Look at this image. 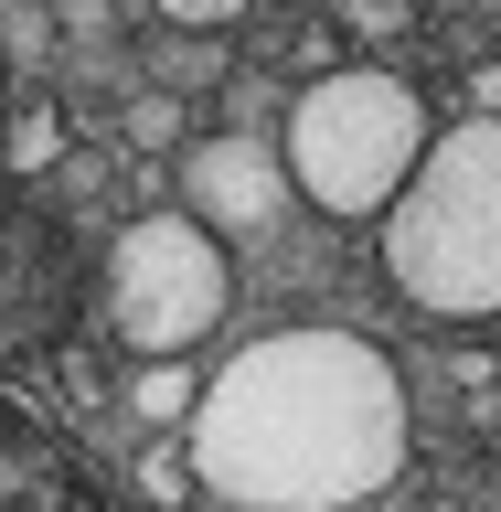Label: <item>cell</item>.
<instances>
[{
	"mask_svg": "<svg viewBox=\"0 0 501 512\" xmlns=\"http://www.w3.org/2000/svg\"><path fill=\"white\" fill-rule=\"evenodd\" d=\"M54 150H64V118H54V107H32V118L11 128V171H43Z\"/></svg>",
	"mask_w": 501,
	"mask_h": 512,
	"instance_id": "cell-7",
	"label": "cell"
},
{
	"mask_svg": "<svg viewBox=\"0 0 501 512\" xmlns=\"http://www.w3.org/2000/svg\"><path fill=\"white\" fill-rule=\"evenodd\" d=\"M182 438L235 512H352L406 470V384L352 331H267L192 395Z\"/></svg>",
	"mask_w": 501,
	"mask_h": 512,
	"instance_id": "cell-1",
	"label": "cell"
},
{
	"mask_svg": "<svg viewBox=\"0 0 501 512\" xmlns=\"http://www.w3.org/2000/svg\"><path fill=\"white\" fill-rule=\"evenodd\" d=\"M160 11H171V22H235L246 0H160Z\"/></svg>",
	"mask_w": 501,
	"mask_h": 512,
	"instance_id": "cell-9",
	"label": "cell"
},
{
	"mask_svg": "<svg viewBox=\"0 0 501 512\" xmlns=\"http://www.w3.org/2000/svg\"><path fill=\"white\" fill-rule=\"evenodd\" d=\"M416 160H427V107L384 64H342L288 107V182L320 214H384Z\"/></svg>",
	"mask_w": 501,
	"mask_h": 512,
	"instance_id": "cell-3",
	"label": "cell"
},
{
	"mask_svg": "<svg viewBox=\"0 0 501 512\" xmlns=\"http://www.w3.org/2000/svg\"><path fill=\"white\" fill-rule=\"evenodd\" d=\"M384 267L438 320L501 310V118L427 139V160L395 192V224H384Z\"/></svg>",
	"mask_w": 501,
	"mask_h": 512,
	"instance_id": "cell-2",
	"label": "cell"
},
{
	"mask_svg": "<svg viewBox=\"0 0 501 512\" xmlns=\"http://www.w3.org/2000/svg\"><path fill=\"white\" fill-rule=\"evenodd\" d=\"M139 416H192V374L182 363H150V374H139Z\"/></svg>",
	"mask_w": 501,
	"mask_h": 512,
	"instance_id": "cell-8",
	"label": "cell"
},
{
	"mask_svg": "<svg viewBox=\"0 0 501 512\" xmlns=\"http://www.w3.org/2000/svg\"><path fill=\"white\" fill-rule=\"evenodd\" d=\"M54 320H64L54 224H0V342H54Z\"/></svg>",
	"mask_w": 501,
	"mask_h": 512,
	"instance_id": "cell-6",
	"label": "cell"
},
{
	"mask_svg": "<svg viewBox=\"0 0 501 512\" xmlns=\"http://www.w3.org/2000/svg\"><path fill=\"white\" fill-rule=\"evenodd\" d=\"M182 192H192V224H214V235H256V224L278 214L288 192V160L267 139H203L182 160Z\"/></svg>",
	"mask_w": 501,
	"mask_h": 512,
	"instance_id": "cell-5",
	"label": "cell"
},
{
	"mask_svg": "<svg viewBox=\"0 0 501 512\" xmlns=\"http://www.w3.org/2000/svg\"><path fill=\"white\" fill-rule=\"evenodd\" d=\"M224 246L214 224L192 214H139L118 224V246H107V331L128 352H150V363H182L203 331L224 320Z\"/></svg>",
	"mask_w": 501,
	"mask_h": 512,
	"instance_id": "cell-4",
	"label": "cell"
}]
</instances>
